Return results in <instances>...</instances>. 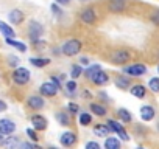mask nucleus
<instances>
[{
    "label": "nucleus",
    "mask_w": 159,
    "mask_h": 149,
    "mask_svg": "<svg viewBox=\"0 0 159 149\" xmlns=\"http://www.w3.org/2000/svg\"><path fill=\"white\" fill-rule=\"evenodd\" d=\"M30 70L25 68V67H17L13 73V81L17 84V86H25L28 81H30Z\"/></svg>",
    "instance_id": "obj_1"
},
{
    "label": "nucleus",
    "mask_w": 159,
    "mask_h": 149,
    "mask_svg": "<svg viewBox=\"0 0 159 149\" xmlns=\"http://www.w3.org/2000/svg\"><path fill=\"white\" fill-rule=\"evenodd\" d=\"M61 51L66 56H75V54H78L80 51H81V42H80L78 39H70L62 45Z\"/></svg>",
    "instance_id": "obj_2"
},
{
    "label": "nucleus",
    "mask_w": 159,
    "mask_h": 149,
    "mask_svg": "<svg viewBox=\"0 0 159 149\" xmlns=\"http://www.w3.org/2000/svg\"><path fill=\"white\" fill-rule=\"evenodd\" d=\"M106 126H108L109 132H116V134H119L120 140H123V141H128V140H129V135H128L126 130L123 129V124H120L119 121H116V120H108Z\"/></svg>",
    "instance_id": "obj_3"
},
{
    "label": "nucleus",
    "mask_w": 159,
    "mask_h": 149,
    "mask_svg": "<svg viewBox=\"0 0 159 149\" xmlns=\"http://www.w3.org/2000/svg\"><path fill=\"white\" fill-rule=\"evenodd\" d=\"M42 33H44L42 25H41L39 22H36V20H31L30 25H28V36H30V39H31L33 42H36V40L42 36Z\"/></svg>",
    "instance_id": "obj_4"
},
{
    "label": "nucleus",
    "mask_w": 159,
    "mask_h": 149,
    "mask_svg": "<svg viewBox=\"0 0 159 149\" xmlns=\"http://www.w3.org/2000/svg\"><path fill=\"white\" fill-rule=\"evenodd\" d=\"M125 74H129V76H143L147 73V67L143 64H134V65H128L123 68Z\"/></svg>",
    "instance_id": "obj_5"
},
{
    "label": "nucleus",
    "mask_w": 159,
    "mask_h": 149,
    "mask_svg": "<svg viewBox=\"0 0 159 149\" xmlns=\"http://www.w3.org/2000/svg\"><path fill=\"white\" fill-rule=\"evenodd\" d=\"M111 61H112V64L123 65L125 62L129 61V53H128L126 50H116V51L111 54Z\"/></svg>",
    "instance_id": "obj_6"
},
{
    "label": "nucleus",
    "mask_w": 159,
    "mask_h": 149,
    "mask_svg": "<svg viewBox=\"0 0 159 149\" xmlns=\"http://www.w3.org/2000/svg\"><path fill=\"white\" fill-rule=\"evenodd\" d=\"M58 86L53 83V81H48V83H44L41 87H39V92L42 96H55L58 93Z\"/></svg>",
    "instance_id": "obj_7"
},
{
    "label": "nucleus",
    "mask_w": 159,
    "mask_h": 149,
    "mask_svg": "<svg viewBox=\"0 0 159 149\" xmlns=\"http://www.w3.org/2000/svg\"><path fill=\"white\" fill-rule=\"evenodd\" d=\"M91 81H92L95 86H105V84L109 81V76H108L106 71H103V70L100 68V70H97L92 76H91Z\"/></svg>",
    "instance_id": "obj_8"
},
{
    "label": "nucleus",
    "mask_w": 159,
    "mask_h": 149,
    "mask_svg": "<svg viewBox=\"0 0 159 149\" xmlns=\"http://www.w3.org/2000/svg\"><path fill=\"white\" fill-rule=\"evenodd\" d=\"M14 130H16V124L11 120H8V118H2V120H0V132H2V134L11 135Z\"/></svg>",
    "instance_id": "obj_9"
},
{
    "label": "nucleus",
    "mask_w": 159,
    "mask_h": 149,
    "mask_svg": "<svg viewBox=\"0 0 159 149\" xmlns=\"http://www.w3.org/2000/svg\"><path fill=\"white\" fill-rule=\"evenodd\" d=\"M31 124L36 130H45L47 129V120L42 115H33L31 117Z\"/></svg>",
    "instance_id": "obj_10"
},
{
    "label": "nucleus",
    "mask_w": 159,
    "mask_h": 149,
    "mask_svg": "<svg viewBox=\"0 0 159 149\" xmlns=\"http://www.w3.org/2000/svg\"><path fill=\"white\" fill-rule=\"evenodd\" d=\"M80 17H81V20H83L84 23H94L95 19H97V14H95V11H94L92 8H86V10L81 11Z\"/></svg>",
    "instance_id": "obj_11"
},
{
    "label": "nucleus",
    "mask_w": 159,
    "mask_h": 149,
    "mask_svg": "<svg viewBox=\"0 0 159 149\" xmlns=\"http://www.w3.org/2000/svg\"><path fill=\"white\" fill-rule=\"evenodd\" d=\"M154 107L153 106H142L140 107V118L143 120V121H151L153 118H154Z\"/></svg>",
    "instance_id": "obj_12"
},
{
    "label": "nucleus",
    "mask_w": 159,
    "mask_h": 149,
    "mask_svg": "<svg viewBox=\"0 0 159 149\" xmlns=\"http://www.w3.org/2000/svg\"><path fill=\"white\" fill-rule=\"evenodd\" d=\"M24 13L20 11V10H13V11H10V14H8V20L13 23V25H19V23H22L24 22Z\"/></svg>",
    "instance_id": "obj_13"
},
{
    "label": "nucleus",
    "mask_w": 159,
    "mask_h": 149,
    "mask_svg": "<svg viewBox=\"0 0 159 149\" xmlns=\"http://www.w3.org/2000/svg\"><path fill=\"white\" fill-rule=\"evenodd\" d=\"M27 103H28V106H30L33 110H41V109L44 107V100H42V96L33 95V96H30V98L27 100Z\"/></svg>",
    "instance_id": "obj_14"
},
{
    "label": "nucleus",
    "mask_w": 159,
    "mask_h": 149,
    "mask_svg": "<svg viewBox=\"0 0 159 149\" xmlns=\"http://www.w3.org/2000/svg\"><path fill=\"white\" fill-rule=\"evenodd\" d=\"M59 141H61L62 146H72V144H75V141H76V135H75L73 132H64V134H61Z\"/></svg>",
    "instance_id": "obj_15"
},
{
    "label": "nucleus",
    "mask_w": 159,
    "mask_h": 149,
    "mask_svg": "<svg viewBox=\"0 0 159 149\" xmlns=\"http://www.w3.org/2000/svg\"><path fill=\"white\" fill-rule=\"evenodd\" d=\"M131 89H129V92H131V95L133 96H136V98H145V95H147V87H143L142 84H136V86H129Z\"/></svg>",
    "instance_id": "obj_16"
},
{
    "label": "nucleus",
    "mask_w": 159,
    "mask_h": 149,
    "mask_svg": "<svg viewBox=\"0 0 159 149\" xmlns=\"http://www.w3.org/2000/svg\"><path fill=\"white\" fill-rule=\"evenodd\" d=\"M0 31H2V34L5 36V37H16V33H14V30L8 25V23H5L3 20H0Z\"/></svg>",
    "instance_id": "obj_17"
},
{
    "label": "nucleus",
    "mask_w": 159,
    "mask_h": 149,
    "mask_svg": "<svg viewBox=\"0 0 159 149\" xmlns=\"http://www.w3.org/2000/svg\"><path fill=\"white\" fill-rule=\"evenodd\" d=\"M5 42H7L8 45H11V47H14L16 50H19V51H22V53H25V51H27V45H25L24 42H19V40H14V39H11V37H5Z\"/></svg>",
    "instance_id": "obj_18"
},
{
    "label": "nucleus",
    "mask_w": 159,
    "mask_h": 149,
    "mask_svg": "<svg viewBox=\"0 0 159 149\" xmlns=\"http://www.w3.org/2000/svg\"><path fill=\"white\" fill-rule=\"evenodd\" d=\"M116 86L119 87V89H128L129 86H131V83H129V78H126V76H123V74H119V76L116 78Z\"/></svg>",
    "instance_id": "obj_19"
},
{
    "label": "nucleus",
    "mask_w": 159,
    "mask_h": 149,
    "mask_svg": "<svg viewBox=\"0 0 159 149\" xmlns=\"http://www.w3.org/2000/svg\"><path fill=\"white\" fill-rule=\"evenodd\" d=\"M109 10L112 13H122L125 10V2L123 0H112V2L109 3Z\"/></svg>",
    "instance_id": "obj_20"
},
{
    "label": "nucleus",
    "mask_w": 159,
    "mask_h": 149,
    "mask_svg": "<svg viewBox=\"0 0 159 149\" xmlns=\"http://www.w3.org/2000/svg\"><path fill=\"white\" fill-rule=\"evenodd\" d=\"M30 64H31L33 67L42 68V67H45V65L50 64V59H47V57H31V59H30Z\"/></svg>",
    "instance_id": "obj_21"
},
{
    "label": "nucleus",
    "mask_w": 159,
    "mask_h": 149,
    "mask_svg": "<svg viewBox=\"0 0 159 149\" xmlns=\"http://www.w3.org/2000/svg\"><path fill=\"white\" fill-rule=\"evenodd\" d=\"M117 117L120 118V121H123V123H131V120H133V115L129 113V110H126V109H119L117 110Z\"/></svg>",
    "instance_id": "obj_22"
},
{
    "label": "nucleus",
    "mask_w": 159,
    "mask_h": 149,
    "mask_svg": "<svg viewBox=\"0 0 159 149\" xmlns=\"http://www.w3.org/2000/svg\"><path fill=\"white\" fill-rule=\"evenodd\" d=\"M91 110H92L97 117H105V115H106V107L102 106V104H97V103H92V104H91Z\"/></svg>",
    "instance_id": "obj_23"
},
{
    "label": "nucleus",
    "mask_w": 159,
    "mask_h": 149,
    "mask_svg": "<svg viewBox=\"0 0 159 149\" xmlns=\"http://www.w3.org/2000/svg\"><path fill=\"white\" fill-rule=\"evenodd\" d=\"M94 134H95V135H98V137H108L109 129H108V126H106V124H98V126H95V127H94Z\"/></svg>",
    "instance_id": "obj_24"
},
{
    "label": "nucleus",
    "mask_w": 159,
    "mask_h": 149,
    "mask_svg": "<svg viewBox=\"0 0 159 149\" xmlns=\"http://www.w3.org/2000/svg\"><path fill=\"white\" fill-rule=\"evenodd\" d=\"M105 147H106V149H119V147H120V141H119L117 138H114V137L106 138V141H105Z\"/></svg>",
    "instance_id": "obj_25"
},
{
    "label": "nucleus",
    "mask_w": 159,
    "mask_h": 149,
    "mask_svg": "<svg viewBox=\"0 0 159 149\" xmlns=\"http://www.w3.org/2000/svg\"><path fill=\"white\" fill-rule=\"evenodd\" d=\"M55 117H56V120H58V123L61 126H69L70 124V120H69V117H67L66 112H58Z\"/></svg>",
    "instance_id": "obj_26"
},
{
    "label": "nucleus",
    "mask_w": 159,
    "mask_h": 149,
    "mask_svg": "<svg viewBox=\"0 0 159 149\" xmlns=\"http://www.w3.org/2000/svg\"><path fill=\"white\" fill-rule=\"evenodd\" d=\"M76 83H75V79L73 81H69L67 84H66V93H67V96H73L75 93H76Z\"/></svg>",
    "instance_id": "obj_27"
},
{
    "label": "nucleus",
    "mask_w": 159,
    "mask_h": 149,
    "mask_svg": "<svg viewBox=\"0 0 159 149\" xmlns=\"http://www.w3.org/2000/svg\"><path fill=\"white\" fill-rule=\"evenodd\" d=\"M91 123H92V117H91V113H88V112L80 113V124H81V126H89Z\"/></svg>",
    "instance_id": "obj_28"
},
{
    "label": "nucleus",
    "mask_w": 159,
    "mask_h": 149,
    "mask_svg": "<svg viewBox=\"0 0 159 149\" xmlns=\"http://www.w3.org/2000/svg\"><path fill=\"white\" fill-rule=\"evenodd\" d=\"M148 89L153 93H159V78H151L148 81Z\"/></svg>",
    "instance_id": "obj_29"
},
{
    "label": "nucleus",
    "mask_w": 159,
    "mask_h": 149,
    "mask_svg": "<svg viewBox=\"0 0 159 149\" xmlns=\"http://www.w3.org/2000/svg\"><path fill=\"white\" fill-rule=\"evenodd\" d=\"M83 74V68L80 67V65H72V70H70V76L73 79H76L78 76H81Z\"/></svg>",
    "instance_id": "obj_30"
},
{
    "label": "nucleus",
    "mask_w": 159,
    "mask_h": 149,
    "mask_svg": "<svg viewBox=\"0 0 159 149\" xmlns=\"http://www.w3.org/2000/svg\"><path fill=\"white\" fill-rule=\"evenodd\" d=\"M3 144H5V146H10V147H14V146H19L20 143H19L17 137H10V138H7V140L3 141Z\"/></svg>",
    "instance_id": "obj_31"
},
{
    "label": "nucleus",
    "mask_w": 159,
    "mask_h": 149,
    "mask_svg": "<svg viewBox=\"0 0 159 149\" xmlns=\"http://www.w3.org/2000/svg\"><path fill=\"white\" fill-rule=\"evenodd\" d=\"M97 70H100V65H92V67H89V68L86 70V78L91 79V76H92V74H94Z\"/></svg>",
    "instance_id": "obj_32"
},
{
    "label": "nucleus",
    "mask_w": 159,
    "mask_h": 149,
    "mask_svg": "<svg viewBox=\"0 0 159 149\" xmlns=\"http://www.w3.org/2000/svg\"><path fill=\"white\" fill-rule=\"evenodd\" d=\"M8 65H10V67H17V65H19V57L10 56V57H8Z\"/></svg>",
    "instance_id": "obj_33"
},
{
    "label": "nucleus",
    "mask_w": 159,
    "mask_h": 149,
    "mask_svg": "<svg viewBox=\"0 0 159 149\" xmlns=\"http://www.w3.org/2000/svg\"><path fill=\"white\" fill-rule=\"evenodd\" d=\"M69 112L72 113V115H75V113H78V110H80V107H78V104H75V103H69Z\"/></svg>",
    "instance_id": "obj_34"
},
{
    "label": "nucleus",
    "mask_w": 159,
    "mask_h": 149,
    "mask_svg": "<svg viewBox=\"0 0 159 149\" xmlns=\"http://www.w3.org/2000/svg\"><path fill=\"white\" fill-rule=\"evenodd\" d=\"M27 135H28V137H30V140H33V141H38V138H39L34 129H27Z\"/></svg>",
    "instance_id": "obj_35"
},
{
    "label": "nucleus",
    "mask_w": 159,
    "mask_h": 149,
    "mask_svg": "<svg viewBox=\"0 0 159 149\" xmlns=\"http://www.w3.org/2000/svg\"><path fill=\"white\" fill-rule=\"evenodd\" d=\"M86 149H100V144L95 141H89V143H86Z\"/></svg>",
    "instance_id": "obj_36"
},
{
    "label": "nucleus",
    "mask_w": 159,
    "mask_h": 149,
    "mask_svg": "<svg viewBox=\"0 0 159 149\" xmlns=\"http://www.w3.org/2000/svg\"><path fill=\"white\" fill-rule=\"evenodd\" d=\"M151 22H153L154 25H159V11H156V13L151 16Z\"/></svg>",
    "instance_id": "obj_37"
},
{
    "label": "nucleus",
    "mask_w": 159,
    "mask_h": 149,
    "mask_svg": "<svg viewBox=\"0 0 159 149\" xmlns=\"http://www.w3.org/2000/svg\"><path fill=\"white\" fill-rule=\"evenodd\" d=\"M52 11H53L56 16H59V14L62 13V11H61V8H58V5H56V3H53V5H52Z\"/></svg>",
    "instance_id": "obj_38"
},
{
    "label": "nucleus",
    "mask_w": 159,
    "mask_h": 149,
    "mask_svg": "<svg viewBox=\"0 0 159 149\" xmlns=\"http://www.w3.org/2000/svg\"><path fill=\"white\" fill-rule=\"evenodd\" d=\"M8 109V106H7V103H3L2 100H0V112H5Z\"/></svg>",
    "instance_id": "obj_39"
},
{
    "label": "nucleus",
    "mask_w": 159,
    "mask_h": 149,
    "mask_svg": "<svg viewBox=\"0 0 159 149\" xmlns=\"http://www.w3.org/2000/svg\"><path fill=\"white\" fill-rule=\"evenodd\" d=\"M98 95H100V96H102V98H103V100H105V101H106V103H109V101H111V100H109V96H108V95H106V93H105V92H100V93H98Z\"/></svg>",
    "instance_id": "obj_40"
},
{
    "label": "nucleus",
    "mask_w": 159,
    "mask_h": 149,
    "mask_svg": "<svg viewBox=\"0 0 159 149\" xmlns=\"http://www.w3.org/2000/svg\"><path fill=\"white\" fill-rule=\"evenodd\" d=\"M80 62H81L83 65H89V59L88 57H81V59H80Z\"/></svg>",
    "instance_id": "obj_41"
},
{
    "label": "nucleus",
    "mask_w": 159,
    "mask_h": 149,
    "mask_svg": "<svg viewBox=\"0 0 159 149\" xmlns=\"http://www.w3.org/2000/svg\"><path fill=\"white\" fill-rule=\"evenodd\" d=\"M55 2H56V3H59V5H67V3L70 2V0H55Z\"/></svg>",
    "instance_id": "obj_42"
},
{
    "label": "nucleus",
    "mask_w": 159,
    "mask_h": 149,
    "mask_svg": "<svg viewBox=\"0 0 159 149\" xmlns=\"http://www.w3.org/2000/svg\"><path fill=\"white\" fill-rule=\"evenodd\" d=\"M3 141H5V134L0 132V144H3Z\"/></svg>",
    "instance_id": "obj_43"
},
{
    "label": "nucleus",
    "mask_w": 159,
    "mask_h": 149,
    "mask_svg": "<svg viewBox=\"0 0 159 149\" xmlns=\"http://www.w3.org/2000/svg\"><path fill=\"white\" fill-rule=\"evenodd\" d=\"M157 73H159V65H157Z\"/></svg>",
    "instance_id": "obj_44"
},
{
    "label": "nucleus",
    "mask_w": 159,
    "mask_h": 149,
    "mask_svg": "<svg viewBox=\"0 0 159 149\" xmlns=\"http://www.w3.org/2000/svg\"><path fill=\"white\" fill-rule=\"evenodd\" d=\"M157 129H159V124H157Z\"/></svg>",
    "instance_id": "obj_45"
}]
</instances>
